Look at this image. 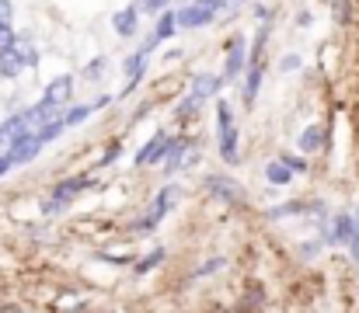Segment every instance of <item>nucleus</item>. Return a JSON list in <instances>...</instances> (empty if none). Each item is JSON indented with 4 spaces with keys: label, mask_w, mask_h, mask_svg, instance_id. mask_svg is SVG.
I'll list each match as a JSON object with an SVG mask.
<instances>
[{
    "label": "nucleus",
    "mask_w": 359,
    "mask_h": 313,
    "mask_svg": "<svg viewBox=\"0 0 359 313\" xmlns=\"http://www.w3.org/2000/svg\"><path fill=\"white\" fill-rule=\"evenodd\" d=\"M199 104H203V102H199L196 95H189V98H182V104L175 108V118H189V115H192V111H196Z\"/></svg>",
    "instance_id": "23"
},
{
    "label": "nucleus",
    "mask_w": 359,
    "mask_h": 313,
    "mask_svg": "<svg viewBox=\"0 0 359 313\" xmlns=\"http://www.w3.org/2000/svg\"><path fill=\"white\" fill-rule=\"evenodd\" d=\"M95 111V104H77V108H70L67 115H63V122H67V129H74V125H81L88 115Z\"/></svg>",
    "instance_id": "19"
},
{
    "label": "nucleus",
    "mask_w": 359,
    "mask_h": 313,
    "mask_svg": "<svg viewBox=\"0 0 359 313\" xmlns=\"http://www.w3.org/2000/svg\"><path fill=\"white\" fill-rule=\"evenodd\" d=\"M227 261L224 258H213V261H206V265H199V272H196V279H206V275H213V272H220Z\"/></svg>",
    "instance_id": "25"
},
{
    "label": "nucleus",
    "mask_w": 359,
    "mask_h": 313,
    "mask_svg": "<svg viewBox=\"0 0 359 313\" xmlns=\"http://www.w3.org/2000/svg\"><path fill=\"white\" fill-rule=\"evenodd\" d=\"M356 226H359L356 212H339L325 240H328V244H346V247H349V244H353V237H356Z\"/></svg>",
    "instance_id": "3"
},
{
    "label": "nucleus",
    "mask_w": 359,
    "mask_h": 313,
    "mask_svg": "<svg viewBox=\"0 0 359 313\" xmlns=\"http://www.w3.org/2000/svg\"><path fill=\"white\" fill-rule=\"evenodd\" d=\"M42 146H46V143H42L39 136H28V139L14 143V146H11L7 153H11V160H14V164H32V160H35V157L42 153Z\"/></svg>",
    "instance_id": "11"
},
{
    "label": "nucleus",
    "mask_w": 359,
    "mask_h": 313,
    "mask_svg": "<svg viewBox=\"0 0 359 313\" xmlns=\"http://www.w3.org/2000/svg\"><path fill=\"white\" fill-rule=\"evenodd\" d=\"M70 95H74V77H56V81H49V88H46V102L56 104V108H63V104L70 102Z\"/></svg>",
    "instance_id": "12"
},
{
    "label": "nucleus",
    "mask_w": 359,
    "mask_h": 313,
    "mask_svg": "<svg viewBox=\"0 0 359 313\" xmlns=\"http://www.w3.org/2000/svg\"><path fill=\"white\" fill-rule=\"evenodd\" d=\"M258 88H262V63H255V67L248 70V81H244V104H248V108L258 98Z\"/></svg>",
    "instance_id": "16"
},
{
    "label": "nucleus",
    "mask_w": 359,
    "mask_h": 313,
    "mask_svg": "<svg viewBox=\"0 0 359 313\" xmlns=\"http://www.w3.org/2000/svg\"><path fill=\"white\" fill-rule=\"evenodd\" d=\"M11 167H18V164L11 160V153H0V178H4V174H7Z\"/></svg>",
    "instance_id": "34"
},
{
    "label": "nucleus",
    "mask_w": 359,
    "mask_h": 313,
    "mask_svg": "<svg viewBox=\"0 0 359 313\" xmlns=\"http://www.w3.org/2000/svg\"><path fill=\"white\" fill-rule=\"evenodd\" d=\"M213 18H217V11L206 7V4H199V0H192L185 11H178V25H182V28H203V25H210Z\"/></svg>",
    "instance_id": "6"
},
{
    "label": "nucleus",
    "mask_w": 359,
    "mask_h": 313,
    "mask_svg": "<svg viewBox=\"0 0 359 313\" xmlns=\"http://www.w3.org/2000/svg\"><path fill=\"white\" fill-rule=\"evenodd\" d=\"M102 70H105V60L98 56L95 63H88V67H84V81H102Z\"/></svg>",
    "instance_id": "24"
},
{
    "label": "nucleus",
    "mask_w": 359,
    "mask_h": 313,
    "mask_svg": "<svg viewBox=\"0 0 359 313\" xmlns=\"http://www.w3.org/2000/svg\"><path fill=\"white\" fill-rule=\"evenodd\" d=\"M136 7L154 14V11H164V7H168V0H136Z\"/></svg>",
    "instance_id": "29"
},
{
    "label": "nucleus",
    "mask_w": 359,
    "mask_h": 313,
    "mask_svg": "<svg viewBox=\"0 0 359 313\" xmlns=\"http://www.w3.org/2000/svg\"><path fill=\"white\" fill-rule=\"evenodd\" d=\"M300 209H307L304 202H286V206H276L269 216H293V212H300Z\"/></svg>",
    "instance_id": "27"
},
{
    "label": "nucleus",
    "mask_w": 359,
    "mask_h": 313,
    "mask_svg": "<svg viewBox=\"0 0 359 313\" xmlns=\"http://www.w3.org/2000/svg\"><path fill=\"white\" fill-rule=\"evenodd\" d=\"M63 209H67V202H60V199H53V195L42 202V212H46V216H56V212H63Z\"/></svg>",
    "instance_id": "28"
},
{
    "label": "nucleus",
    "mask_w": 359,
    "mask_h": 313,
    "mask_svg": "<svg viewBox=\"0 0 359 313\" xmlns=\"http://www.w3.org/2000/svg\"><path fill=\"white\" fill-rule=\"evenodd\" d=\"M112 28H116L119 39H133L136 28H140V7H122V11H116L112 14Z\"/></svg>",
    "instance_id": "9"
},
{
    "label": "nucleus",
    "mask_w": 359,
    "mask_h": 313,
    "mask_svg": "<svg viewBox=\"0 0 359 313\" xmlns=\"http://www.w3.org/2000/svg\"><path fill=\"white\" fill-rule=\"evenodd\" d=\"M321 143H325V129H321V125H307V129L300 132V150H304V153L321 150Z\"/></svg>",
    "instance_id": "15"
},
{
    "label": "nucleus",
    "mask_w": 359,
    "mask_h": 313,
    "mask_svg": "<svg viewBox=\"0 0 359 313\" xmlns=\"http://www.w3.org/2000/svg\"><path fill=\"white\" fill-rule=\"evenodd\" d=\"M244 60H248V39H244V35H234V39H231V49H227V63H224V81L241 77Z\"/></svg>",
    "instance_id": "5"
},
{
    "label": "nucleus",
    "mask_w": 359,
    "mask_h": 313,
    "mask_svg": "<svg viewBox=\"0 0 359 313\" xmlns=\"http://www.w3.org/2000/svg\"><path fill=\"white\" fill-rule=\"evenodd\" d=\"M220 88H224V77H217V74H196V77H192V95H196L199 102L217 98Z\"/></svg>",
    "instance_id": "10"
},
{
    "label": "nucleus",
    "mask_w": 359,
    "mask_h": 313,
    "mask_svg": "<svg viewBox=\"0 0 359 313\" xmlns=\"http://www.w3.org/2000/svg\"><path fill=\"white\" fill-rule=\"evenodd\" d=\"M25 63H21V56H18V49H11V53H0V77H18V70H21Z\"/></svg>",
    "instance_id": "18"
},
{
    "label": "nucleus",
    "mask_w": 359,
    "mask_h": 313,
    "mask_svg": "<svg viewBox=\"0 0 359 313\" xmlns=\"http://www.w3.org/2000/svg\"><path fill=\"white\" fill-rule=\"evenodd\" d=\"M217 125H220V157L227 164H238V125H234V115H231L227 102H217Z\"/></svg>",
    "instance_id": "1"
},
{
    "label": "nucleus",
    "mask_w": 359,
    "mask_h": 313,
    "mask_svg": "<svg viewBox=\"0 0 359 313\" xmlns=\"http://www.w3.org/2000/svg\"><path fill=\"white\" fill-rule=\"evenodd\" d=\"M175 202H178V185H164V188H161V195L154 199V209H150V212H154L157 219H164V216L175 209Z\"/></svg>",
    "instance_id": "13"
},
{
    "label": "nucleus",
    "mask_w": 359,
    "mask_h": 313,
    "mask_svg": "<svg viewBox=\"0 0 359 313\" xmlns=\"http://www.w3.org/2000/svg\"><path fill=\"white\" fill-rule=\"evenodd\" d=\"M91 185H95V181H91V174H77V178H67V181H60V185H56L53 199H60V202H67V206H70V202H74V199H77L81 192H88Z\"/></svg>",
    "instance_id": "7"
},
{
    "label": "nucleus",
    "mask_w": 359,
    "mask_h": 313,
    "mask_svg": "<svg viewBox=\"0 0 359 313\" xmlns=\"http://www.w3.org/2000/svg\"><path fill=\"white\" fill-rule=\"evenodd\" d=\"M265 178H269V185H290V181H293V171H290L283 160H272V164L265 167Z\"/></svg>",
    "instance_id": "17"
},
{
    "label": "nucleus",
    "mask_w": 359,
    "mask_h": 313,
    "mask_svg": "<svg viewBox=\"0 0 359 313\" xmlns=\"http://www.w3.org/2000/svg\"><path fill=\"white\" fill-rule=\"evenodd\" d=\"M349 11H353V7H349L346 0H339V4H335V14H339V21H349Z\"/></svg>",
    "instance_id": "33"
},
{
    "label": "nucleus",
    "mask_w": 359,
    "mask_h": 313,
    "mask_svg": "<svg viewBox=\"0 0 359 313\" xmlns=\"http://www.w3.org/2000/svg\"><path fill=\"white\" fill-rule=\"evenodd\" d=\"M283 74H293V70H300V56H283Z\"/></svg>",
    "instance_id": "30"
},
{
    "label": "nucleus",
    "mask_w": 359,
    "mask_h": 313,
    "mask_svg": "<svg viewBox=\"0 0 359 313\" xmlns=\"http://www.w3.org/2000/svg\"><path fill=\"white\" fill-rule=\"evenodd\" d=\"M279 160H283V164H286V167H290V171H304V167H307V164H304V160H300V157H290V153H283V157H279Z\"/></svg>",
    "instance_id": "31"
},
{
    "label": "nucleus",
    "mask_w": 359,
    "mask_h": 313,
    "mask_svg": "<svg viewBox=\"0 0 359 313\" xmlns=\"http://www.w3.org/2000/svg\"><path fill=\"white\" fill-rule=\"evenodd\" d=\"M161 261H164V251L157 247V251H150L143 261H136V275H147V272H150L154 265H161Z\"/></svg>",
    "instance_id": "22"
},
{
    "label": "nucleus",
    "mask_w": 359,
    "mask_h": 313,
    "mask_svg": "<svg viewBox=\"0 0 359 313\" xmlns=\"http://www.w3.org/2000/svg\"><path fill=\"white\" fill-rule=\"evenodd\" d=\"M18 56H21L25 67H35V63H39V49H35L32 42H25V39H18Z\"/></svg>",
    "instance_id": "21"
},
{
    "label": "nucleus",
    "mask_w": 359,
    "mask_h": 313,
    "mask_svg": "<svg viewBox=\"0 0 359 313\" xmlns=\"http://www.w3.org/2000/svg\"><path fill=\"white\" fill-rule=\"evenodd\" d=\"M206 188L217 195V199H224V202H241V185L234 178H224V174H210L206 178Z\"/></svg>",
    "instance_id": "8"
},
{
    "label": "nucleus",
    "mask_w": 359,
    "mask_h": 313,
    "mask_svg": "<svg viewBox=\"0 0 359 313\" xmlns=\"http://www.w3.org/2000/svg\"><path fill=\"white\" fill-rule=\"evenodd\" d=\"M116 157H122V146H119V143H112V146H109V153L102 157V164H112Z\"/></svg>",
    "instance_id": "32"
},
{
    "label": "nucleus",
    "mask_w": 359,
    "mask_h": 313,
    "mask_svg": "<svg viewBox=\"0 0 359 313\" xmlns=\"http://www.w3.org/2000/svg\"><path fill=\"white\" fill-rule=\"evenodd\" d=\"M11 18H14V4L0 0V28H11Z\"/></svg>",
    "instance_id": "26"
},
{
    "label": "nucleus",
    "mask_w": 359,
    "mask_h": 313,
    "mask_svg": "<svg viewBox=\"0 0 359 313\" xmlns=\"http://www.w3.org/2000/svg\"><path fill=\"white\" fill-rule=\"evenodd\" d=\"M241 4H244V0H224V7H231V11H234V7H241Z\"/></svg>",
    "instance_id": "36"
},
{
    "label": "nucleus",
    "mask_w": 359,
    "mask_h": 313,
    "mask_svg": "<svg viewBox=\"0 0 359 313\" xmlns=\"http://www.w3.org/2000/svg\"><path fill=\"white\" fill-rule=\"evenodd\" d=\"M178 28H182V25H178V14H175V11H164V14L157 18V32H154V39L164 42V39H171Z\"/></svg>",
    "instance_id": "14"
},
{
    "label": "nucleus",
    "mask_w": 359,
    "mask_h": 313,
    "mask_svg": "<svg viewBox=\"0 0 359 313\" xmlns=\"http://www.w3.org/2000/svg\"><path fill=\"white\" fill-rule=\"evenodd\" d=\"M171 146H175V139L168 136V132H157L140 153H136V167H147V164H161L168 153H171Z\"/></svg>",
    "instance_id": "2"
},
{
    "label": "nucleus",
    "mask_w": 359,
    "mask_h": 313,
    "mask_svg": "<svg viewBox=\"0 0 359 313\" xmlns=\"http://www.w3.org/2000/svg\"><path fill=\"white\" fill-rule=\"evenodd\" d=\"M63 132H67V122H63V118H56V122L42 125V129H39L35 136H39L42 143H53V139H56V136H63Z\"/></svg>",
    "instance_id": "20"
},
{
    "label": "nucleus",
    "mask_w": 359,
    "mask_h": 313,
    "mask_svg": "<svg viewBox=\"0 0 359 313\" xmlns=\"http://www.w3.org/2000/svg\"><path fill=\"white\" fill-rule=\"evenodd\" d=\"M349 254L359 261V226H356V237H353V244H349Z\"/></svg>",
    "instance_id": "35"
},
{
    "label": "nucleus",
    "mask_w": 359,
    "mask_h": 313,
    "mask_svg": "<svg viewBox=\"0 0 359 313\" xmlns=\"http://www.w3.org/2000/svg\"><path fill=\"white\" fill-rule=\"evenodd\" d=\"M154 46H157V39H150L147 46H140V49H136V53L126 60V74H129V88H126V91H133V88L143 81V74H147V60H150Z\"/></svg>",
    "instance_id": "4"
}]
</instances>
